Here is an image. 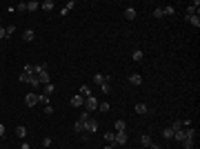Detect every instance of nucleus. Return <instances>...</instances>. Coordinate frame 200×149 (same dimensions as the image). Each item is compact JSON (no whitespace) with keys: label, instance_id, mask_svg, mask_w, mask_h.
<instances>
[{"label":"nucleus","instance_id":"1","mask_svg":"<svg viewBox=\"0 0 200 149\" xmlns=\"http://www.w3.org/2000/svg\"><path fill=\"white\" fill-rule=\"evenodd\" d=\"M82 107H85V111H89V114H91V111H96V109H98V100H96V96L85 98V105H82Z\"/></svg>","mask_w":200,"mask_h":149},{"label":"nucleus","instance_id":"2","mask_svg":"<svg viewBox=\"0 0 200 149\" xmlns=\"http://www.w3.org/2000/svg\"><path fill=\"white\" fill-rule=\"evenodd\" d=\"M85 131H89V134H96V131H98V120H96V118H89V120L85 122Z\"/></svg>","mask_w":200,"mask_h":149},{"label":"nucleus","instance_id":"3","mask_svg":"<svg viewBox=\"0 0 200 149\" xmlns=\"http://www.w3.org/2000/svg\"><path fill=\"white\" fill-rule=\"evenodd\" d=\"M24 105H27V107L38 105V93H27V98H24Z\"/></svg>","mask_w":200,"mask_h":149},{"label":"nucleus","instance_id":"4","mask_svg":"<svg viewBox=\"0 0 200 149\" xmlns=\"http://www.w3.org/2000/svg\"><path fill=\"white\" fill-rule=\"evenodd\" d=\"M36 82H38V85H47V82H51V80H49V73H47V71H40L38 76H36Z\"/></svg>","mask_w":200,"mask_h":149},{"label":"nucleus","instance_id":"5","mask_svg":"<svg viewBox=\"0 0 200 149\" xmlns=\"http://www.w3.org/2000/svg\"><path fill=\"white\" fill-rule=\"evenodd\" d=\"M124 142H127V134H124V131H116L113 145H124Z\"/></svg>","mask_w":200,"mask_h":149},{"label":"nucleus","instance_id":"6","mask_svg":"<svg viewBox=\"0 0 200 149\" xmlns=\"http://www.w3.org/2000/svg\"><path fill=\"white\" fill-rule=\"evenodd\" d=\"M198 7H200L198 0H196V3H191V5L187 7V18H189V16H198Z\"/></svg>","mask_w":200,"mask_h":149},{"label":"nucleus","instance_id":"7","mask_svg":"<svg viewBox=\"0 0 200 149\" xmlns=\"http://www.w3.org/2000/svg\"><path fill=\"white\" fill-rule=\"evenodd\" d=\"M82 105H85V98H82L80 93L71 98V107H82Z\"/></svg>","mask_w":200,"mask_h":149},{"label":"nucleus","instance_id":"8","mask_svg":"<svg viewBox=\"0 0 200 149\" xmlns=\"http://www.w3.org/2000/svg\"><path fill=\"white\" fill-rule=\"evenodd\" d=\"M93 82H96V85H105V82H109V76L105 78L103 73H96V76H93Z\"/></svg>","mask_w":200,"mask_h":149},{"label":"nucleus","instance_id":"9","mask_svg":"<svg viewBox=\"0 0 200 149\" xmlns=\"http://www.w3.org/2000/svg\"><path fill=\"white\" fill-rule=\"evenodd\" d=\"M129 82H131V85H142V76H140V73H131V76H129Z\"/></svg>","mask_w":200,"mask_h":149},{"label":"nucleus","instance_id":"10","mask_svg":"<svg viewBox=\"0 0 200 149\" xmlns=\"http://www.w3.org/2000/svg\"><path fill=\"white\" fill-rule=\"evenodd\" d=\"M34 38H36V34H34L31 29H27V31H24V34H22V40H24V42H31Z\"/></svg>","mask_w":200,"mask_h":149},{"label":"nucleus","instance_id":"11","mask_svg":"<svg viewBox=\"0 0 200 149\" xmlns=\"http://www.w3.org/2000/svg\"><path fill=\"white\" fill-rule=\"evenodd\" d=\"M124 18H127V20H134V18H136V9H134V7H127V9H124Z\"/></svg>","mask_w":200,"mask_h":149},{"label":"nucleus","instance_id":"12","mask_svg":"<svg viewBox=\"0 0 200 149\" xmlns=\"http://www.w3.org/2000/svg\"><path fill=\"white\" fill-rule=\"evenodd\" d=\"M80 96H82V98H89V96H93V93H91V89H89L87 85H82V87H80Z\"/></svg>","mask_w":200,"mask_h":149},{"label":"nucleus","instance_id":"13","mask_svg":"<svg viewBox=\"0 0 200 149\" xmlns=\"http://www.w3.org/2000/svg\"><path fill=\"white\" fill-rule=\"evenodd\" d=\"M113 138H116L113 131H105V142H107V145H113Z\"/></svg>","mask_w":200,"mask_h":149},{"label":"nucleus","instance_id":"14","mask_svg":"<svg viewBox=\"0 0 200 149\" xmlns=\"http://www.w3.org/2000/svg\"><path fill=\"white\" fill-rule=\"evenodd\" d=\"M187 20H189V22H191V24H193V27H196V29H198V27H200V16H189V18H187Z\"/></svg>","mask_w":200,"mask_h":149},{"label":"nucleus","instance_id":"15","mask_svg":"<svg viewBox=\"0 0 200 149\" xmlns=\"http://www.w3.org/2000/svg\"><path fill=\"white\" fill-rule=\"evenodd\" d=\"M16 136H18V138H24V136H27V129H24L22 125H18V127H16Z\"/></svg>","mask_w":200,"mask_h":149},{"label":"nucleus","instance_id":"16","mask_svg":"<svg viewBox=\"0 0 200 149\" xmlns=\"http://www.w3.org/2000/svg\"><path fill=\"white\" fill-rule=\"evenodd\" d=\"M36 9H40V3H36V0L27 3V11H36Z\"/></svg>","mask_w":200,"mask_h":149},{"label":"nucleus","instance_id":"17","mask_svg":"<svg viewBox=\"0 0 200 149\" xmlns=\"http://www.w3.org/2000/svg\"><path fill=\"white\" fill-rule=\"evenodd\" d=\"M40 9H45V11H51V9H54V3H51V0H45V3L40 5Z\"/></svg>","mask_w":200,"mask_h":149},{"label":"nucleus","instance_id":"18","mask_svg":"<svg viewBox=\"0 0 200 149\" xmlns=\"http://www.w3.org/2000/svg\"><path fill=\"white\" fill-rule=\"evenodd\" d=\"M136 111H138V114H142V116H145V114H147V111H149V109H147V105H145V103H138V105H136Z\"/></svg>","mask_w":200,"mask_h":149},{"label":"nucleus","instance_id":"19","mask_svg":"<svg viewBox=\"0 0 200 149\" xmlns=\"http://www.w3.org/2000/svg\"><path fill=\"white\" fill-rule=\"evenodd\" d=\"M140 145H142V147H149V145H151V136H147V134H145V136L140 138Z\"/></svg>","mask_w":200,"mask_h":149},{"label":"nucleus","instance_id":"20","mask_svg":"<svg viewBox=\"0 0 200 149\" xmlns=\"http://www.w3.org/2000/svg\"><path fill=\"white\" fill-rule=\"evenodd\" d=\"M13 31H16V27H13V24L5 27V36H7V38H11V36H13ZM7 38H5V40H7Z\"/></svg>","mask_w":200,"mask_h":149},{"label":"nucleus","instance_id":"21","mask_svg":"<svg viewBox=\"0 0 200 149\" xmlns=\"http://www.w3.org/2000/svg\"><path fill=\"white\" fill-rule=\"evenodd\" d=\"M162 136H165L167 140H171V138H173V129H171V127H167V129H162Z\"/></svg>","mask_w":200,"mask_h":149},{"label":"nucleus","instance_id":"22","mask_svg":"<svg viewBox=\"0 0 200 149\" xmlns=\"http://www.w3.org/2000/svg\"><path fill=\"white\" fill-rule=\"evenodd\" d=\"M42 87H45V96H51V93H54V85H51V82H47V85H42Z\"/></svg>","mask_w":200,"mask_h":149},{"label":"nucleus","instance_id":"23","mask_svg":"<svg viewBox=\"0 0 200 149\" xmlns=\"http://www.w3.org/2000/svg\"><path fill=\"white\" fill-rule=\"evenodd\" d=\"M98 109H100V111H105V114H107V111H109V109H111V105H109V103H98Z\"/></svg>","mask_w":200,"mask_h":149},{"label":"nucleus","instance_id":"24","mask_svg":"<svg viewBox=\"0 0 200 149\" xmlns=\"http://www.w3.org/2000/svg\"><path fill=\"white\" fill-rule=\"evenodd\" d=\"M182 147H185V149H191V147H193V138H185V140H182Z\"/></svg>","mask_w":200,"mask_h":149},{"label":"nucleus","instance_id":"25","mask_svg":"<svg viewBox=\"0 0 200 149\" xmlns=\"http://www.w3.org/2000/svg\"><path fill=\"white\" fill-rule=\"evenodd\" d=\"M38 103L47 107V105H49V96H45V93H42V96H38Z\"/></svg>","mask_w":200,"mask_h":149},{"label":"nucleus","instance_id":"26","mask_svg":"<svg viewBox=\"0 0 200 149\" xmlns=\"http://www.w3.org/2000/svg\"><path fill=\"white\" fill-rule=\"evenodd\" d=\"M162 13H165V16H173V13H176V9H173V7H169V5H167V7L162 9Z\"/></svg>","mask_w":200,"mask_h":149},{"label":"nucleus","instance_id":"27","mask_svg":"<svg viewBox=\"0 0 200 149\" xmlns=\"http://www.w3.org/2000/svg\"><path fill=\"white\" fill-rule=\"evenodd\" d=\"M116 131H124V120H116Z\"/></svg>","mask_w":200,"mask_h":149},{"label":"nucleus","instance_id":"28","mask_svg":"<svg viewBox=\"0 0 200 149\" xmlns=\"http://www.w3.org/2000/svg\"><path fill=\"white\" fill-rule=\"evenodd\" d=\"M134 60H136V62L142 60V51H140V49H136V51H134Z\"/></svg>","mask_w":200,"mask_h":149},{"label":"nucleus","instance_id":"29","mask_svg":"<svg viewBox=\"0 0 200 149\" xmlns=\"http://www.w3.org/2000/svg\"><path fill=\"white\" fill-rule=\"evenodd\" d=\"M73 129H76V131H85V122H80V120H78L76 125H73Z\"/></svg>","mask_w":200,"mask_h":149},{"label":"nucleus","instance_id":"30","mask_svg":"<svg viewBox=\"0 0 200 149\" xmlns=\"http://www.w3.org/2000/svg\"><path fill=\"white\" fill-rule=\"evenodd\" d=\"M78 120H80V122H87V120H89V111H82V114H80V118H78Z\"/></svg>","mask_w":200,"mask_h":149},{"label":"nucleus","instance_id":"31","mask_svg":"<svg viewBox=\"0 0 200 149\" xmlns=\"http://www.w3.org/2000/svg\"><path fill=\"white\" fill-rule=\"evenodd\" d=\"M16 9H18L20 13H22V11H27V3H18V7H16Z\"/></svg>","mask_w":200,"mask_h":149},{"label":"nucleus","instance_id":"32","mask_svg":"<svg viewBox=\"0 0 200 149\" xmlns=\"http://www.w3.org/2000/svg\"><path fill=\"white\" fill-rule=\"evenodd\" d=\"M100 89H103V93H109V91H111V87H109V82H105V85H100Z\"/></svg>","mask_w":200,"mask_h":149},{"label":"nucleus","instance_id":"33","mask_svg":"<svg viewBox=\"0 0 200 149\" xmlns=\"http://www.w3.org/2000/svg\"><path fill=\"white\" fill-rule=\"evenodd\" d=\"M154 16H156V18H162V16H165V13H162V7H158V9H154Z\"/></svg>","mask_w":200,"mask_h":149},{"label":"nucleus","instance_id":"34","mask_svg":"<svg viewBox=\"0 0 200 149\" xmlns=\"http://www.w3.org/2000/svg\"><path fill=\"white\" fill-rule=\"evenodd\" d=\"M71 7H76V5H73V3H69V5H67V7H62V11H60V13H62V16H65V13H67V11H69V9H71Z\"/></svg>","mask_w":200,"mask_h":149},{"label":"nucleus","instance_id":"35","mask_svg":"<svg viewBox=\"0 0 200 149\" xmlns=\"http://www.w3.org/2000/svg\"><path fill=\"white\" fill-rule=\"evenodd\" d=\"M51 114H54V109H51V105H47V107H45V116H51Z\"/></svg>","mask_w":200,"mask_h":149},{"label":"nucleus","instance_id":"36","mask_svg":"<svg viewBox=\"0 0 200 149\" xmlns=\"http://www.w3.org/2000/svg\"><path fill=\"white\" fill-rule=\"evenodd\" d=\"M7 36H5V27H0V40H5Z\"/></svg>","mask_w":200,"mask_h":149},{"label":"nucleus","instance_id":"37","mask_svg":"<svg viewBox=\"0 0 200 149\" xmlns=\"http://www.w3.org/2000/svg\"><path fill=\"white\" fill-rule=\"evenodd\" d=\"M3 136H5V125L0 122V138H3Z\"/></svg>","mask_w":200,"mask_h":149},{"label":"nucleus","instance_id":"38","mask_svg":"<svg viewBox=\"0 0 200 149\" xmlns=\"http://www.w3.org/2000/svg\"><path fill=\"white\" fill-rule=\"evenodd\" d=\"M149 149H160V145H156V142H151V145H149Z\"/></svg>","mask_w":200,"mask_h":149},{"label":"nucleus","instance_id":"39","mask_svg":"<svg viewBox=\"0 0 200 149\" xmlns=\"http://www.w3.org/2000/svg\"><path fill=\"white\" fill-rule=\"evenodd\" d=\"M20 149H31V147H29V142H24V145H22Z\"/></svg>","mask_w":200,"mask_h":149},{"label":"nucleus","instance_id":"40","mask_svg":"<svg viewBox=\"0 0 200 149\" xmlns=\"http://www.w3.org/2000/svg\"><path fill=\"white\" fill-rule=\"evenodd\" d=\"M105 149H116V145H107V147H105Z\"/></svg>","mask_w":200,"mask_h":149}]
</instances>
